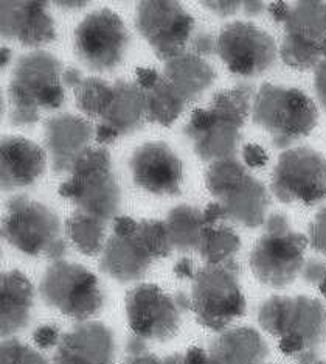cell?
Here are the masks:
<instances>
[{"instance_id":"obj_13","label":"cell","mask_w":326,"mask_h":364,"mask_svg":"<svg viewBox=\"0 0 326 364\" xmlns=\"http://www.w3.org/2000/svg\"><path fill=\"white\" fill-rule=\"evenodd\" d=\"M272 193L284 204L317 205L326 200V159L308 146L281 153L271 181Z\"/></svg>"},{"instance_id":"obj_30","label":"cell","mask_w":326,"mask_h":364,"mask_svg":"<svg viewBox=\"0 0 326 364\" xmlns=\"http://www.w3.org/2000/svg\"><path fill=\"white\" fill-rule=\"evenodd\" d=\"M241 250V238L230 226H207L199 245V255L207 264H224L235 260Z\"/></svg>"},{"instance_id":"obj_47","label":"cell","mask_w":326,"mask_h":364,"mask_svg":"<svg viewBox=\"0 0 326 364\" xmlns=\"http://www.w3.org/2000/svg\"><path fill=\"white\" fill-rule=\"evenodd\" d=\"M82 80H85V77H82V72L77 68H67L63 73V82L65 87L75 89Z\"/></svg>"},{"instance_id":"obj_2","label":"cell","mask_w":326,"mask_h":364,"mask_svg":"<svg viewBox=\"0 0 326 364\" xmlns=\"http://www.w3.org/2000/svg\"><path fill=\"white\" fill-rule=\"evenodd\" d=\"M263 330L280 338V350L298 364L319 361L326 336V310L319 299L308 296H272L258 309Z\"/></svg>"},{"instance_id":"obj_11","label":"cell","mask_w":326,"mask_h":364,"mask_svg":"<svg viewBox=\"0 0 326 364\" xmlns=\"http://www.w3.org/2000/svg\"><path fill=\"white\" fill-rule=\"evenodd\" d=\"M188 310V294H166L154 284L137 285L126 294L128 324L134 335L146 341H170L179 333L183 313Z\"/></svg>"},{"instance_id":"obj_26","label":"cell","mask_w":326,"mask_h":364,"mask_svg":"<svg viewBox=\"0 0 326 364\" xmlns=\"http://www.w3.org/2000/svg\"><path fill=\"white\" fill-rule=\"evenodd\" d=\"M174 250L180 252L197 251L207 223L204 212L188 204L175 205L165 220Z\"/></svg>"},{"instance_id":"obj_18","label":"cell","mask_w":326,"mask_h":364,"mask_svg":"<svg viewBox=\"0 0 326 364\" xmlns=\"http://www.w3.org/2000/svg\"><path fill=\"white\" fill-rule=\"evenodd\" d=\"M0 33L8 41L38 48L56 39V23L48 2H2Z\"/></svg>"},{"instance_id":"obj_40","label":"cell","mask_w":326,"mask_h":364,"mask_svg":"<svg viewBox=\"0 0 326 364\" xmlns=\"http://www.w3.org/2000/svg\"><path fill=\"white\" fill-rule=\"evenodd\" d=\"M202 5L208 10H212L219 18H229V16L237 14L239 10H242V2H235V0H219V2H202Z\"/></svg>"},{"instance_id":"obj_45","label":"cell","mask_w":326,"mask_h":364,"mask_svg":"<svg viewBox=\"0 0 326 364\" xmlns=\"http://www.w3.org/2000/svg\"><path fill=\"white\" fill-rule=\"evenodd\" d=\"M148 352L146 339H143L138 335H132L126 341V355L128 357H134V355H141Z\"/></svg>"},{"instance_id":"obj_15","label":"cell","mask_w":326,"mask_h":364,"mask_svg":"<svg viewBox=\"0 0 326 364\" xmlns=\"http://www.w3.org/2000/svg\"><path fill=\"white\" fill-rule=\"evenodd\" d=\"M217 55L239 77H258L277 60V44L269 33L246 21H233L217 36Z\"/></svg>"},{"instance_id":"obj_42","label":"cell","mask_w":326,"mask_h":364,"mask_svg":"<svg viewBox=\"0 0 326 364\" xmlns=\"http://www.w3.org/2000/svg\"><path fill=\"white\" fill-rule=\"evenodd\" d=\"M136 75H137V81L136 82L143 90L154 86L156 82H157V80L161 78V73H158L154 69H149V68H138L136 70Z\"/></svg>"},{"instance_id":"obj_43","label":"cell","mask_w":326,"mask_h":364,"mask_svg":"<svg viewBox=\"0 0 326 364\" xmlns=\"http://www.w3.org/2000/svg\"><path fill=\"white\" fill-rule=\"evenodd\" d=\"M185 353L191 364H221L210 352L199 349V347H191Z\"/></svg>"},{"instance_id":"obj_24","label":"cell","mask_w":326,"mask_h":364,"mask_svg":"<svg viewBox=\"0 0 326 364\" xmlns=\"http://www.w3.org/2000/svg\"><path fill=\"white\" fill-rule=\"evenodd\" d=\"M208 352L221 364H264L269 346L258 330L242 326L221 332Z\"/></svg>"},{"instance_id":"obj_48","label":"cell","mask_w":326,"mask_h":364,"mask_svg":"<svg viewBox=\"0 0 326 364\" xmlns=\"http://www.w3.org/2000/svg\"><path fill=\"white\" fill-rule=\"evenodd\" d=\"M123 364H162V361L154 357L153 353L146 352L141 355H134V357H128Z\"/></svg>"},{"instance_id":"obj_7","label":"cell","mask_w":326,"mask_h":364,"mask_svg":"<svg viewBox=\"0 0 326 364\" xmlns=\"http://www.w3.org/2000/svg\"><path fill=\"white\" fill-rule=\"evenodd\" d=\"M60 195L77 205V210L92 217L104 221L120 217L121 188L109 151L89 148L61 184Z\"/></svg>"},{"instance_id":"obj_35","label":"cell","mask_w":326,"mask_h":364,"mask_svg":"<svg viewBox=\"0 0 326 364\" xmlns=\"http://www.w3.org/2000/svg\"><path fill=\"white\" fill-rule=\"evenodd\" d=\"M308 243L314 251L326 255V208L317 212L314 220L309 225Z\"/></svg>"},{"instance_id":"obj_10","label":"cell","mask_w":326,"mask_h":364,"mask_svg":"<svg viewBox=\"0 0 326 364\" xmlns=\"http://www.w3.org/2000/svg\"><path fill=\"white\" fill-rule=\"evenodd\" d=\"M39 294L47 307L80 322L97 316L106 304L103 288L94 272L67 260H56L44 271Z\"/></svg>"},{"instance_id":"obj_19","label":"cell","mask_w":326,"mask_h":364,"mask_svg":"<svg viewBox=\"0 0 326 364\" xmlns=\"http://www.w3.org/2000/svg\"><path fill=\"white\" fill-rule=\"evenodd\" d=\"M94 127L73 114H58L45 120V148L56 175L70 173L73 165L89 150Z\"/></svg>"},{"instance_id":"obj_51","label":"cell","mask_w":326,"mask_h":364,"mask_svg":"<svg viewBox=\"0 0 326 364\" xmlns=\"http://www.w3.org/2000/svg\"><path fill=\"white\" fill-rule=\"evenodd\" d=\"M89 2H80V0H75V2H55L56 6L65 8V10H73V8H82L86 6Z\"/></svg>"},{"instance_id":"obj_27","label":"cell","mask_w":326,"mask_h":364,"mask_svg":"<svg viewBox=\"0 0 326 364\" xmlns=\"http://www.w3.org/2000/svg\"><path fill=\"white\" fill-rule=\"evenodd\" d=\"M143 92L146 98V119L166 128L179 119L187 106V102L175 92V89L163 75H161L154 86Z\"/></svg>"},{"instance_id":"obj_39","label":"cell","mask_w":326,"mask_h":364,"mask_svg":"<svg viewBox=\"0 0 326 364\" xmlns=\"http://www.w3.org/2000/svg\"><path fill=\"white\" fill-rule=\"evenodd\" d=\"M242 159H244V164L250 168H261L267 164L269 157H267L266 151L260 145L247 144L242 148Z\"/></svg>"},{"instance_id":"obj_34","label":"cell","mask_w":326,"mask_h":364,"mask_svg":"<svg viewBox=\"0 0 326 364\" xmlns=\"http://www.w3.org/2000/svg\"><path fill=\"white\" fill-rule=\"evenodd\" d=\"M0 364H50L43 355L16 338H6L0 346Z\"/></svg>"},{"instance_id":"obj_53","label":"cell","mask_w":326,"mask_h":364,"mask_svg":"<svg viewBox=\"0 0 326 364\" xmlns=\"http://www.w3.org/2000/svg\"><path fill=\"white\" fill-rule=\"evenodd\" d=\"M319 289H320V293L323 294V297H326V280L319 285Z\"/></svg>"},{"instance_id":"obj_41","label":"cell","mask_w":326,"mask_h":364,"mask_svg":"<svg viewBox=\"0 0 326 364\" xmlns=\"http://www.w3.org/2000/svg\"><path fill=\"white\" fill-rule=\"evenodd\" d=\"M314 86H315L317 98H319V103L322 105V107L326 111V60H323L315 68Z\"/></svg>"},{"instance_id":"obj_44","label":"cell","mask_w":326,"mask_h":364,"mask_svg":"<svg viewBox=\"0 0 326 364\" xmlns=\"http://www.w3.org/2000/svg\"><path fill=\"white\" fill-rule=\"evenodd\" d=\"M174 274L178 279H195V267L193 260L188 257H182L174 264Z\"/></svg>"},{"instance_id":"obj_4","label":"cell","mask_w":326,"mask_h":364,"mask_svg":"<svg viewBox=\"0 0 326 364\" xmlns=\"http://www.w3.org/2000/svg\"><path fill=\"white\" fill-rule=\"evenodd\" d=\"M252 120L269 134L275 148L284 150L311 134L319 111L303 90L264 82L255 95Z\"/></svg>"},{"instance_id":"obj_5","label":"cell","mask_w":326,"mask_h":364,"mask_svg":"<svg viewBox=\"0 0 326 364\" xmlns=\"http://www.w3.org/2000/svg\"><path fill=\"white\" fill-rule=\"evenodd\" d=\"M205 186L221 205L225 220L249 229L264 226L271 198L264 184L237 157L210 164Z\"/></svg>"},{"instance_id":"obj_33","label":"cell","mask_w":326,"mask_h":364,"mask_svg":"<svg viewBox=\"0 0 326 364\" xmlns=\"http://www.w3.org/2000/svg\"><path fill=\"white\" fill-rule=\"evenodd\" d=\"M140 237L145 240L149 251L154 255V259H165L171 255L174 246L171 237L166 228V223L161 220H141L137 225Z\"/></svg>"},{"instance_id":"obj_36","label":"cell","mask_w":326,"mask_h":364,"mask_svg":"<svg viewBox=\"0 0 326 364\" xmlns=\"http://www.w3.org/2000/svg\"><path fill=\"white\" fill-rule=\"evenodd\" d=\"M33 341H35L39 349H52V347H56L61 341L60 328L52 324L40 326L33 332Z\"/></svg>"},{"instance_id":"obj_29","label":"cell","mask_w":326,"mask_h":364,"mask_svg":"<svg viewBox=\"0 0 326 364\" xmlns=\"http://www.w3.org/2000/svg\"><path fill=\"white\" fill-rule=\"evenodd\" d=\"M284 33H290L314 43L326 38V2H297L290 6Z\"/></svg>"},{"instance_id":"obj_14","label":"cell","mask_w":326,"mask_h":364,"mask_svg":"<svg viewBox=\"0 0 326 364\" xmlns=\"http://www.w3.org/2000/svg\"><path fill=\"white\" fill-rule=\"evenodd\" d=\"M136 27L158 60L168 63L185 52L195 31L193 16L179 2H138Z\"/></svg>"},{"instance_id":"obj_25","label":"cell","mask_w":326,"mask_h":364,"mask_svg":"<svg viewBox=\"0 0 326 364\" xmlns=\"http://www.w3.org/2000/svg\"><path fill=\"white\" fill-rule=\"evenodd\" d=\"M163 77L183 100L193 103L213 86L216 72L204 58L188 52L165 63Z\"/></svg>"},{"instance_id":"obj_37","label":"cell","mask_w":326,"mask_h":364,"mask_svg":"<svg viewBox=\"0 0 326 364\" xmlns=\"http://www.w3.org/2000/svg\"><path fill=\"white\" fill-rule=\"evenodd\" d=\"M191 53H195L200 58L212 56L217 53V39L212 35V33L202 31L197 36L191 39Z\"/></svg>"},{"instance_id":"obj_52","label":"cell","mask_w":326,"mask_h":364,"mask_svg":"<svg viewBox=\"0 0 326 364\" xmlns=\"http://www.w3.org/2000/svg\"><path fill=\"white\" fill-rule=\"evenodd\" d=\"M10 56H11L10 48L2 47V55H0V64H2V68H6L8 61H10Z\"/></svg>"},{"instance_id":"obj_31","label":"cell","mask_w":326,"mask_h":364,"mask_svg":"<svg viewBox=\"0 0 326 364\" xmlns=\"http://www.w3.org/2000/svg\"><path fill=\"white\" fill-rule=\"evenodd\" d=\"M280 56L284 64L292 69H313L325 60L323 43H314V41H308L305 38L290 35V33H284L280 47Z\"/></svg>"},{"instance_id":"obj_8","label":"cell","mask_w":326,"mask_h":364,"mask_svg":"<svg viewBox=\"0 0 326 364\" xmlns=\"http://www.w3.org/2000/svg\"><path fill=\"white\" fill-rule=\"evenodd\" d=\"M308 237L295 232L284 213H272L264 234L250 252V268L261 284L273 288L290 285L302 274Z\"/></svg>"},{"instance_id":"obj_12","label":"cell","mask_w":326,"mask_h":364,"mask_svg":"<svg viewBox=\"0 0 326 364\" xmlns=\"http://www.w3.org/2000/svg\"><path fill=\"white\" fill-rule=\"evenodd\" d=\"M131 35L111 8L89 13L75 28V55L92 72H112L124 61Z\"/></svg>"},{"instance_id":"obj_17","label":"cell","mask_w":326,"mask_h":364,"mask_svg":"<svg viewBox=\"0 0 326 364\" xmlns=\"http://www.w3.org/2000/svg\"><path fill=\"white\" fill-rule=\"evenodd\" d=\"M146 119L145 92L137 82L116 80L112 95L99 119L95 140L99 145H111L116 139L134 134L143 128Z\"/></svg>"},{"instance_id":"obj_46","label":"cell","mask_w":326,"mask_h":364,"mask_svg":"<svg viewBox=\"0 0 326 364\" xmlns=\"http://www.w3.org/2000/svg\"><path fill=\"white\" fill-rule=\"evenodd\" d=\"M267 11H269L273 21L286 22L290 13V5H288L286 2H272L269 6H267Z\"/></svg>"},{"instance_id":"obj_21","label":"cell","mask_w":326,"mask_h":364,"mask_svg":"<svg viewBox=\"0 0 326 364\" xmlns=\"http://www.w3.org/2000/svg\"><path fill=\"white\" fill-rule=\"evenodd\" d=\"M47 154L38 144L18 136L0 142V186L4 192L28 187L44 175Z\"/></svg>"},{"instance_id":"obj_16","label":"cell","mask_w":326,"mask_h":364,"mask_svg":"<svg viewBox=\"0 0 326 364\" xmlns=\"http://www.w3.org/2000/svg\"><path fill=\"white\" fill-rule=\"evenodd\" d=\"M129 170L134 184L149 193L175 196L182 192V161L165 142L138 146L129 159Z\"/></svg>"},{"instance_id":"obj_49","label":"cell","mask_w":326,"mask_h":364,"mask_svg":"<svg viewBox=\"0 0 326 364\" xmlns=\"http://www.w3.org/2000/svg\"><path fill=\"white\" fill-rule=\"evenodd\" d=\"M267 10L264 2H242V11L250 18H256V16L263 14Z\"/></svg>"},{"instance_id":"obj_3","label":"cell","mask_w":326,"mask_h":364,"mask_svg":"<svg viewBox=\"0 0 326 364\" xmlns=\"http://www.w3.org/2000/svg\"><path fill=\"white\" fill-rule=\"evenodd\" d=\"M63 64L52 53L36 50L22 55L16 63L10 85V123L33 127L43 111H55L64 103Z\"/></svg>"},{"instance_id":"obj_50","label":"cell","mask_w":326,"mask_h":364,"mask_svg":"<svg viewBox=\"0 0 326 364\" xmlns=\"http://www.w3.org/2000/svg\"><path fill=\"white\" fill-rule=\"evenodd\" d=\"M162 364H191L187 353H174V355H170V357H166Z\"/></svg>"},{"instance_id":"obj_32","label":"cell","mask_w":326,"mask_h":364,"mask_svg":"<svg viewBox=\"0 0 326 364\" xmlns=\"http://www.w3.org/2000/svg\"><path fill=\"white\" fill-rule=\"evenodd\" d=\"M78 109L89 119H102L112 95V82L99 77H85L73 89Z\"/></svg>"},{"instance_id":"obj_20","label":"cell","mask_w":326,"mask_h":364,"mask_svg":"<svg viewBox=\"0 0 326 364\" xmlns=\"http://www.w3.org/2000/svg\"><path fill=\"white\" fill-rule=\"evenodd\" d=\"M112 330L97 321H85L61 336L52 364H112L115 357Z\"/></svg>"},{"instance_id":"obj_54","label":"cell","mask_w":326,"mask_h":364,"mask_svg":"<svg viewBox=\"0 0 326 364\" xmlns=\"http://www.w3.org/2000/svg\"><path fill=\"white\" fill-rule=\"evenodd\" d=\"M314 364H326V360H319V361L314 363Z\"/></svg>"},{"instance_id":"obj_6","label":"cell","mask_w":326,"mask_h":364,"mask_svg":"<svg viewBox=\"0 0 326 364\" xmlns=\"http://www.w3.org/2000/svg\"><path fill=\"white\" fill-rule=\"evenodd\" d=\"M2 235L16 250L30 257L44 255L56 262L63 260L69 250L56 212L25 195L13 196L6 203Z\"/></svg>"},{"instance_id":"obj_22","label":"cell","mask_w":326,"mask_h":364,"mask_svg":"<svg viewBox=\"0 0 326 364\" xmlns=\"http://www.w3.org/2000/svg\"><path fill=\"white\" fill-rule=\"evenodd\" d=\"M154 260V255L136 228L128 235L112 234L107 240L99 259V271L116 282L129 284L143 279Z\"/></svg>"},{"instance_id":"obj_1","label":"cell","mask_w":326,"mask_h":364,"mask_svg":"<svg viewBox=\"0 0 326 364\" xmlns=\"http://www.w3.org/2000/svg\"><path fill=\"white\" fill-rule=\"evenodd\" d=\"M254 87L246 82L214 94L210 107L195 109L183 134L204 162H217L237 157L242 128L252 111Z\"/></svg>"},{"instance_id":"obj_23","label":"cell","mask_w":326,"mask_h":364,"mask_svg":"<svg viewBox=\"0 0 326 364\" xmlns=\"http://www.w3.org/2000/svg\"><path fill=\"white\" fill-rule=\"evenodd\" d=\"M35 289L23 272L13 269L0 277V335L4 339L22 332L31 322Z\"/></svg>"},{"instance_id":"obj_9","label":"cell","mask_w":326,"mask_h":364,"mask_svg":"<svg viewBox=\"0 0 326 364\" xmlns=\"http://www.w3.org/2000/svg\"><path fill=\"white\" fill-rule=\"evenodd\" d=\"M191 310L196 321L213 332H224L246 314V297L239 282V267L233 260L207 264L193 279Z\"/></svg>"},{"instance_id":"obj_38","label":"cell","mask_w":326,"mask_h":364,"mask_svg":"<svg viewBox=\"0 0 326 364\" xmlns=\"http://www.w3.org/2000/svg\"><path fill=\"white\" fill-rule=\"evenodd\" d=\"M302 279L306 284L317 285L319 287L322 282L326 280V263L319 259H311L305 262L302 269Z\"/></svg>"},{"instance_id":"obj_28","label":"cell","mask_w":326,"mask_h":364,"mask_svg":"<svg viewBox=\"0 0 326 364\" xmlns=\"http://www.w3.org/2000/svg\"><path fill=\"white\" fill-rule=\"evenodd\" d=\"M106 228L107 221L80 210L67 220V235L70 242L77 246L80 252L89 255V257H95L103 252L107 243Z\"/></svg>"}]
</instances>
